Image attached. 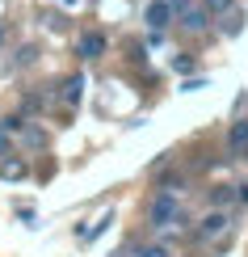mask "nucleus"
<instances>
[{
	"mask_svg": "<svg viewBox=\"0 0 248 257\" xmlns=\"http://www.w3.org/2000/svg\"><path fill=\"white\" fill-rule=\"evenodd\" d=\"M147 223H152L156 232H177V228H185L177 190H156V194H152V202H147Z\"/></svg>",
	"mask_w": 248,
	"mask_h": 257,
	"instance_id": "nucleus-1",
	"label": "nucleus"
},
{
	"mask_svg": "<svg viewBox=\"0 0 248 257\" xmlns=\"http://www.w3.org/2000/svg\"><path fill=\"white\" fill-rule=\"evenodd\" d=\"M227 228H231V219L223 215V211H210V215H202V223H198V240H223Z\"/></svg>",
	"mask_w": 248,
	"mask_h": 257,
	"instance_id": "nucleus-2",
	"label": "nucleus"
},
{
	"mask_svg": "<svg viewBox=\"0 0 248 257\" xmlns=\"http://www.w3.org/2000/svg\"><path fill=\"white\" fill-rule=\"evenodd\" d=\"M227 152H231V156H248V118L231 122V131H227Z\"/></svg>",
	"mask_w": 248,
	"mask_h": 257,
	"instance_id": "nucleus-3",
	"label": "nucleus"
},
{
	"mask_svg": "<svg viewBox=\"0 0 248 257\" xmlns=\"http://www.w3.org/2000/svg\"><path fill=\"white\" fill-rule=\"evenodd\" d=\"M168 21H172V0H152V5H147V26L160 34Z\"/></svg>",
	"mask_w": 248,
	"mask_h": 257,
	"instance_id": "nucleus-4",
	"label": "nucleus"
},
{
	"mask_svg": "<svg viewBox=\"0 0 248 257\" xmlns=\"http://www.w3.org/2000/svg\"><path fill=\"white\" fill-rule=\"evenodd\" d=\"M101 51H105V38L97 34V30H93V34H80V55L84 59H97Z\"/></svg>",
	"mask_w": 248,
	"mask_h": 257,
	"instance_id": "nucleus-5",
	"label": "nucleus"
},
{
	"mask_svg": "<svg viewBox=\"0 0 248 257\" xmlns=\"http://www.w3.org/2000/svg\"><path fill=\"white\" fill-rule=\"evenodd\" d=\"M206 9H189L185 17H181V30H189V34H202V30H206Z\"/></svg>",
	"mask_w": 248,
	"mask_h": 257,
	"instance_id": "nucleus-6",
	"label": "nucleus"
},
{
	"mask_svg": "<svg viewBox=\"0 0 248 257\" xmlns=\"http://www.w3.org/2000/svg\"><path fill=\"white\" fill-rule=\"evenodd\" d=\"M59 89H63V93H59L63 101H68V105H76V101H80V93H84V76H68V80L59 84Z\"/></svg>",
	"mask_w": 248,
	"mask_h": 257,
	"instance_id": "nucleus-7",
	"label": "nucleus"
},
{
	"mask_svg": "<svg viewBox=\"0 0 248 257\" xmlns=\"http://www.w3.org/2000/svg\"><path fill=\"white\" fill-rule=\"evenodd\" d=\"M223 34H240V30H244V13H240V9H231V13H223Z\"/></svg>",
	"mask_w": 248,
	"mask_h": 257,
	"instance_id": "nucleus-8",
	"label": "nucleus"
},
{
	"mask_svg": "<svg viewBox=\"0 0 248 257\" xmlns=\"http://www.w3.org/2000/svg\"><path fill=\"white\" fill-rule=\"evenodd\" d=\"M131 253L135 257H168L164 244H131Z\"/></svg>",
	"mask_w": 248,
	"mask_h": 257,
	"instance_id": "nucleus-9",
	"label": "nucleus"
},
{
	"mask_svg": "<svg viewBox=\"0 0 248 257\" xmlns=\"http://www.w3.org/2000/svg\"><path fill=\"white\" fill-rule=\"evenodd\" d=\"M0 173H5V177H26V160H5V165H0Z\"/></svg>",
	"mask_w": 248,
	"mask_h": 257,
	"instance_id": "nucleus-10",
	"label": "nucleus"
},
{
	"mask_svg": "<svg viewBox=\"0 0 248 257\" xmlns=\"http://www.w3.org/2000/svg\"><path fill=\"white\" fill-rule=\"evenodd\" d=\"M231 5H235V0H202V9H206L210 17L214 13H231Z\"/></svg>",
	"mask_w": 248,
	"mask_h": 257,
	"instance_id": "nucleus-11",
	"label": "nucleus"
},
{
	"mask_svg": "<svg viewBox=\"0 0 248 257\" xmlns=\"http://www.w3.org/2000/svg\"><path fill=\"white\" fill-rule=\"evenodd\" d=\"M105 223H114V215H101V219L93 223V228H84V240H93V236H101V232H105Z\"/></svg>",
	"mask_w": 248,
	"mask_h": 257,
	"instance_id": "nucleus-12",
	"label": "nucleus"
},
{
	"mask_svg": "<svg viewBox=\"0 0 248 257\" xmlns=\"http://www.w3.org/2000/svg\"><path fill=\"white\" fill-rule=\"evenodd\" d=\"M172 68H177V72H193V59L181 55V59H172Z\"/></svg>",
	"mask_w": 248,
	"mask_h": 257,
	"instance_id": "nucleus-13",
	"label": "nucleus"
},
{
	"mask_svg": "<svg viewBox=\"0 0 248 257\" xmlns=\"http://www.w3.org/2000/svg\"><path fill=\"white\" fill-rule=\"evenodd\" d=\"M235 202H248V181H244V186H235Z\"/></svg>",
	"mask_w": 248,
	"mask_h": 257,
	"instance_id": "nucleus-14",
	"label": "nucleus"
},
{
	"mask_svg": "<svg viewBox=\"0 0 248 257\" xmlns=\"http://www.w3.org/2000/svg\"><path fill=\"white\" fill-rule=\"evenodd\" d=\"M5 135H9V126H5V122H0V148H5Z\"/></svg>",
	"mask_w": 248,
	"mask_h": 257,
	"instance_id": "nucleus-15",
	"label": "nucleus"
},
{
	"mask_svg": "<svg viewBox=\"0 0 248 257\" xmlns=\"http://www.w3.org/2000/svg\"><path fill=\"white\" fill-rule=\"evenodd\" d=\"M0 42H5V26H0Z\"/></svg>",
	"mask_w": 248,
	"mask_h": 257,
	"instance_id": "nucleus-16",
	"label": "nucleus"
},
{
	"mask_svg": "<svg viewBox=\"0 0 248 257\" xmlns=\"http://www.w3.org/2000/svg\"><path fill=\"white\" fill-rule=\"evenodd\" d=\"M126 257H135V253H131V249H126Z\"/></svg>",
	"mask_w": 248,
	"mask_h": 257,
	"instance_id": "nucleus-17",
	"label": "nucleus"
},
{
	"mask_svg": "<svg viewBox=\"0 0 248 257\" xmlns=\"http://www.w3.org/2000/svg\"><path fill=\"white\" fill-rule=\"evenodd\" d=\"M63 5H72V0H63Z\"/></svg>",
	"mask_w": 248,
	"mask_h": 257,
	"instance_id": "nucleus-18",
	"label": "nucleus"
}]
</instances>
